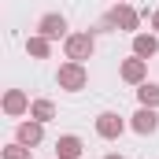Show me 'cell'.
<instances>
[{
  "mask_svg": "<svg viewBox=\"0 0 159 159\" xmlns=\"http://www.w3.org/2000/svg\"><path fill=\"white\" fill-rule=\"evenodd\" d=\"M26 52L34 56V59H48V52H52V41L41 37V34H34V37L26 41Z\"/></svg>",
  "mask_w": 159,
  "mask_h": 159,
  "instance_id": "14",
  "label": "cell"
},
{
  "mask_svg": "<svg viewBox=\"0 0 159 159\" xmlns=\"http://www.w3.org/2000/svg\"><path fill=\"white\" fill-rule=\"evenodd\" d=\"M81 152H85V144H81V137H74V133H63L56 141V159H81Z\"/></svg>",
  "mask_w": 159,
  "mask_h": 159,
  "instance_id": "9",
  "label": "cell"
},
{
  "mask_svg": "<svg viewBox=\"0 0 159 159\" xmlns=\"http://www.w3.org/2000/svg\"><path fill=\"white\" fill-rule=\"evenodd\" d=\"M137 100H141V107H159V85L156 81H141L137 85Z\"/></svg>",
  "mask_w": 159,
  "mask_h": 159,
  "instance_id": "12",
  "label": "cell"
},
{
  "mask_svg": "<svg viewBox=\"0 0 159 159\" xmlns=\"http://www.w3.org/2000/svg\"><path fill=\"white\" fill-rule=\"evenodd\" d=\"M133 133H141V137H148V133H156L159 129V115H156V107H137V115H133Z\"/></svg>",
  "mask_w": 159,
  "mask_h": 159,
  "instance_id": "8",
  "label": "cell"
},
{
  "mask_svg": "<svg viewBox=\"0 0 159 159\" xmlns=\"http://www.w3.org/2000/svg\"><path fill=\"white\" fill-rule=\"evenodd\" d=\"M122 129H126V122H122L115 111H100V115H96V133H100L104 141H119Z\"/></svg>",
  "mask_w": 159,
  "mask_h": 159,
  "instance_id": "5",
  "label": "cell"
},
{
  "mask_svg": "<svg viewBox=\"0 0 159 159\" xmlns=\"http://www.w3.org/2000/svg\"><path fill=\"white\" fill-rule=\"evenodd\" d=\"M30 119L52 122V119H56V104H52V100H34V104H30Z\"/></svg>",
  "mask_w": 159,
  "mask_h": 159,
  "instance_id": "13",
  "label": "cell"
},
{
  "mask_svg": "<svg viewBox=\"0 0 159 159\" xmlns=\"http://www.w3.org/2000/svg\"><path fill=\"white\" fill-rule=\"evenodd\" d=\"M107 19H111V26H119V30H126V34H137V26H141V15H137L126 0H119V4L111 7Z\"/></svg>",
  "mask_w": 159,
  "mask_h": 159,
  "instance_id": "3",
  "label": "cell"
},
{
  "mask_svg": "<svg viewBox=\"0 0 159 159\" xmlns=\"http://www.w3.org/2000/svg\"><path fill=\"white\" fill-rule=\"evenodd\" d=\"M26 111H30L26 93H22V89H7V93H4V115L15 119V115H26Z\"/></svg>",
  "mask_w": 159,
  "mask_h": 159,
  "instance_id": "10",
  "label": "cell"
},
{
  "mask_svg": "<svg viewBox=\"0 0 159 159\" xmlns=\"http://www.w3.org/2000/svg\"><path fill=\"white\" fill-rule=\"evenodd\" d=\"M122 81H129V85H141V81L148 78V59H141V56H133V59H126L119 67Z\"/></svg>",
  "mask_w": 159,
  "mask_h": 159,
  "instance_id": "7",
  "label": "cell"
},
{
  "mask_svg": "<svg viewBox=\"0 0 159 159\" xmlns=\"http://www.w3.org/2000/svg\"><path fill=\"white\" fill-rule=\"evenodd\" d=\"M56 81H59V89H67V93H81V89L89 85V70H85V63L67 59V63L56 70Z\"/></svg>",
  "mask_w": 159,
  "mask_h": 159,
  "instance_id": "2",
  "label": "cell"
},
{
  "mask_svg": "<svg viewBox=\"0 0 159 159\" xmlns=\"http://www.w3.org/2000/svg\"><path fill=\"white\" fill-rule=\"evenodd\" d=\"M63 52H67V59H74V63H85V59H93V52H96V37H93L89 30H81V34H70V37H63Z\"/></svg>",
  "mask_w": 159,
  "mask_h": 159,
  "instance_id": "1",
  "label": "cell"
},
{
  "mask_svg": "<svg viewBox=\"0 0 159 159\" xmlns=\"http://www.w3.org/2000/svg\"><path fill=\"white\" fill-rule=\"evenodd\" d=\"M104 159H122V156H119V152H111V156H104Z\"/></svg>",
  "mask_w": 159,
  "mask_h": 159,
  "instance_id": "17",
  "label": "cell"
},
{
  "mask_svg": "<svg viewBox=\"0 0 159 159\" xmlns=\"http://www.w3.org/2000/svg\"><path fill=\"white\" fill-rule=\"evenodd\" d=\"M30 152H34V148H26V144H19V141H15V144H7V148H4V159H30Z\"/></svg>",
  "mask_w": 159,
  "mask_h": 159,
  "instance_id": "15",
  "label": "cell"
},
{
  "mask_svg": "<svg viewBox=\"0 0 159 159\" xmlns=\"http://www.w3.org/2000/svg\"><path fill=\"white\" fill-rule=\"evenodd\" d=\"M37 34H41V37H48V41H56V37H70V34H67V19H63L59 11H48V15H41Z\"/></svg>",
  "mask_w": 159,
  "mask_h": 159,
  "instance_id": "4",
  "label": "cell"
},
{
  "mask_svg": "<svg viewBox=\"0 0 159 159\" xmlns=\"http://www.w3.org/2000/svg\"><path fill=\"white\" fill-rule=\"evenodd\" d=\"M15 141H19V144H26V148H37L41 141H44V122H37V119L19 122V129H15Z\"/></svg>",
  "mask_w": 159,
  "mask_h": 159,
  "instance_id": "6",
  "label": "cell"
},
{
  "mask_svg": "<svg viewBox=\"0 0 159 159\" xmlns=\"http://www.w3.org/2000/svg\"><path fill=\"white\" fill-rule=\"evenodd\" d=\"M152 26H156V30H159V11H152Z\"/></svg>",
  "mask_w": 159,
  "mask_h": 159,
  "instance_id": "16",
  "label": "cell"
},
{
  "mask_svg": "<svg viewBox=\"0 0 159 159\" xmlns=\"http://www.w3.org/2000/svg\"><path fill=\"white\" fill-rule=\"evenodd\" d=\"M156 52H159V37H156V34H133V56L152 59Z\"/></svg>",
  "mask_w": 159,
  "mask_h": 159,
  "instance_id": "11",
  "label": "cell"
}]
</instances>
